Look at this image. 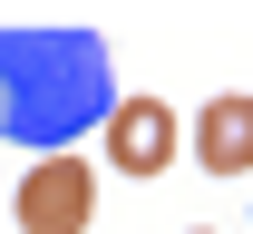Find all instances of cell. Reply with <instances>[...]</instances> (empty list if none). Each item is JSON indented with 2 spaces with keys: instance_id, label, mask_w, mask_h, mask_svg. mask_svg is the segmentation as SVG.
<instances>
[{
  "instance_id": "obj_1",
  "label": "cell",
  "mask_w": 253,
  "mask_h": 234,
  "mask_svg": "<svg viewBox=\"0 0 253 234\" xmlns=\"http://www.w3.org/2000/svg\"><path fill=\"white\" fill-rule=\"evenodd\" d=\"M117 117L107 39L97 30H0V137L68 156V137Z\"/></svg>"
},
{
  "instance_id": "obj_2",
  "label": "cell",
  "mask_w": 253,
  "mask_h": 234,
  "mask_svg": "<svg viewBox=\"0 0 253 234\" xmlns=\"http://www.w3.org/2000/svg\"><path fill=\"white\" fill-rule=\"evenodd\" d=\"M88 205H97L88 156H30L10 215H20V234H88Z\"/></svg>"
},
{
  "instance_id": "obj_3",
  "label": "cell",
  "mask_w": 253,
  "mask_h": 234,
  "mask_svg": "<svg viewBox=\"0 0 253 234\" xmlns=\"http://www.w3.org/2000/svg\"><path fill=\"white\" fill-rule=\"evenodd\" d=\"M175 137H185V127H175V107H166V98H117V117H107V156L146 186V176L175 166Z\"/></svg>"
},
{
  "instance_id": "obj_4",
  "label": "cell",
  "mask_w": 253,
  "mask_h": 234,
  "mask_svg": "<svg viewBox=\"0 0 253 234\" xmlns=\"http://www.w3.org/2000/svg\"><path fill=\"white\" fill-rule=\"evenodd\" d=\"M195 166L205 176H244L253 166V98L244 88H224V98L195 107Z\"/></svg>"
}]
</instances>
